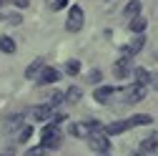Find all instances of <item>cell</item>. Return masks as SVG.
<instances>
[{
	"label": "cell",
	"instance_id": "obj_1",
	"mask_svg": "<svg viewBox=\"0 0 158 156\" xmlns=\"http://www.w3.org/2000/svg\"><path fill=\"white\" fill-rule=\"evenodd\" d=\"M40 136H43V146L45 149H58L63 144V133H60V128H58L55 124H45Z\"/></svg>",
	"mask_w": 158,
	"mask_h": 156
},
{
	"label": "cell",
	"instance_id": "obj_2",
	"mask_svg": "<svg viewBox=\"0 0 158 156\" xmlns=\"http://www.w3.org/2000/svg\"><path fill=\"white\" fill-rule=\"evenodd\" d=\"M85 141H88V146H90L93 151H98V154H108V151H110V141H108V136H106L103 131H93V133H88Z\"/></svg>",
	"mask_w": 158,
	"mask_h": 156
},
{
	"label": "cell",
	"instance_id": "obj_3",
	"mask_svg": "<svg viewBox=\"0 0 158 156\" xmlns=\"http://www.w3.org/2000/svg\"><path fill=\"white\" fill-rule=\"evenodd\" d=\"M65 28H68L70 33H78V30L83 28V8H78V5H73V8H70L68 20H65Z\"/></svg>",
	"mask_w": 158,
	"mask_h": 156
},
{
	"label": "cell",
	"instance_id": "obj_4",
	"mask_svg": "<svg viewBox=\"0 0 158 156\" xmlns=\"http://www.w3.org/2000/svg\"><path fill=\"white\" fill-rule=\"evenodd\" d=\"M143 96H146V86L143 83H133L126 91V103H138V101H143Z\"/></svg>",
	"mask_w": 158,
	"mask_h": 156
},
{
	"label": "cell",
	"instance_id": "obj_5",
	"mask_svg": "<svg viewBox=\"0 0 158 156\" xmlns=\"http://www.w3.org/2000/svg\"><path fill=\"white\" fill-rule=\"evenodd\" d=\"M131 71H133L131 55H123V58H118V61H115V66H113V73H115V78H126Z\"/></svg>",
	"mask_w": 158,
	"mask_h": 156
},
{
	"label": "cell",
	"instance_id": "obj_6",
	"mask_svg": "<svg viewBox=\"0 0 158 156\" xmlns=\"http://www.w3.org/2000/svg\"><path fill=\"white\" fill-rule=\"evenodd\" d=\"M58 78H60V73H58L55 68H50V66H43V71L38 73V83H40V86H48V83H55Z\"/></svg>",
	"mask_w": 158,
	"mask_h": 156
},
{
	"label": "cell",
	"instance_id": "obj_7",
	"mask_svg": "<svg viewBox=\"0 0 158 156\" xmlns=\"http://www.w3.org/2000/svg\"><path fill=\"white\" fill-rule=\"evenodd\" d=\"M30 119L33 121H48L50 116H53V106L50 103H45V106H35V108H30Z\"/></svg>",
	"mask_w": 158,
	"mask_h": 156
},
{
	"label": "cell",
	"instance_id": "obj_8",
	"mask_svg": "<svg viewBox=\"0 0 158 156\" xmlns=\"http://www.w3.org/2000/svg\"><path fill=\"white\" fill-rule=\"evenodd\" d=\"M128 128H131V124H128V119H126V121H115V124L103 126V133H106V136H118V133H123V131H128Z\"/></svg>",
	"mask_w": 158,
	"mask_h": 156
},
{
	"label": "cell",
	"instance_id": "obj_9",
	"mask_svg": "<svg viewBox=\"0 0 158 156\" xmlns=\"http://www.w3.org/2000/svg\"><path fill=\"white\" fill-rule=\"evenodd\" d=\"M113 96V86H101V88H95V93H93V98L98 101V103H103V101H108Z\"/></svg>",
	"mask_w": 158,
	"mask_h": 156
},
{
	"label": "cell",
	"instance_id": "obj_10",
	"mask_svg": "<svg viewBox=\"0 0 158 156\" xmlns=\"http://www.w3.org/2000/svg\"><path fill=\"white\" fill-rule=\"evenodd\" d=\"M128 124H131V128H135V126H148V124H153V119H151L148 113H138V116H131Z\"/></svg>",
	"mask_w": 158,
	"mask_h": 156
},
{
	"label": "cell",
	"instance_id": "obj_11",
	"mask_svg": "<svg viewBox=\"0 0 158 156\" xmlns=\"http://www.w3.org/2000/svg\"><path fill=\"white\" fill-rule=\"evenodd\" d=\"M81 96H83V91L78 88V86H73V88H68V91L63 93V101H65V103H78V101H81Z\"/></svg>",
	"mask_w": 158,
	"mask_h": 156
},
{
	"label": "cell",
	"instance_id": "obj_12",
	"mask_svg": "<svg viewBox=\"0 0 158 156\" xmlns=\"http://www.w3.org/2000/svg\"><path fill=\"white\" fill-rule=\"evenodd\" d=\"M138 13H141V0H131V3L123 8V15L128 18V20H131V18H135Z\"/></svg>",
	"mask_w": 158,
	"mask_h": 156
},
{
	"label": "cell",
	"instance_id": "obj_13",
	"mask_svg": "<svg viewBox=\"0 0 158 156\" xmlns=\"http://www.w3.org/2000/svg\"><path fill=\"white\" fill-rule=\"evenodd\" d=\"M143 43H146V41H143L141 35H138V38H135V41H133L131 46H123V55H133V53H138V50L143 48Z\"/></svg>",
	"mask_w": 158,
	"mask_h": 156
},
{
	"label": "cell",
	"instance_id": "obj_14",
	"mask_svg": "<svg viewBox=\"0 0 158 156\" xmlns=\"http://www.w3.org/2000/svg\"><path fill=\"white\" fill-rule=\"evenodd\" d=\"M43 66H45V61H43V58H38V61H33V63L28 66V71H25V76H28V78H35L38 73L43 71Z\"/></svg>",
	"mask_w": 158,
	"mask_h": 156
},
{
	"label": "cell",
	"instance_id": "obj_15",
	"mask_svg": "<svg viewBox=\"0 0 158 156\" xmlns=\"http://www.w3.org/2000/svg\"><path fill=\"white\" fill-rule=\"evenodd\" d=\"M15 41H13V38H8V35H0V50H3V53H15Z\"/></svg>",
	"mask_w": 158,
	"mask_h": 156
},
{
	"label": "cell",
	"instance_id": "obj_16",
	"mask_svg": "<svg viewBox=\"0 0 158 156\" xmlns=\"http://www.w3.org/2000/svg\"><path fill=\"white\" fill-rule=\"evenodd\" d=\"M128 28L133 30V33H143L146 30V20L141 15H135V18H131V23H128Z\"/></svg>",
	"mask_w": 158,
	"mask_h": 156
},
{
	"label": "cell",
	"instance_id": "obj_17",
	"mask_svg": "<svg viewBox=\"0 0 158 156\" xmlns=\"http://www.w3.org/2000/svg\"><path fill=\"white\" fill-rule=\"evenodd\" d=\"M135 83L148 86V83H151V73H148L146 68H135Z\"/></svg>",
	"mask_w": 158,
	"mask_h": 156
},
{
	"label": "cell",
	"instance_id": "obj_18",
	"mask_svg": "<svg viewBox=\"0 0 158 156\" xmlns=\"http://www.w3.org/2000/svg\"><path fill=\"white\" fill-rule=\"evenodd\" d=\"M20 124H23V113H15V116H10V119L5 121V128H8V131H15Z\"/></svg>",
	"mask_w": 158,
	"mask_h": 156
},
{
	"label": "cell",
	"instance_id": "obj_19",
	"mask_svg": "<svg viewBox=\"0 0 158 156\" xmlns=\"http://www.w3.org/2000/svg\"><path fill=\"white\" fill-rule=\"evenodd\" d=\"M65 73L68 76H78L81 73V61H68L65 63Z\"/></svg>",
	"mask_w": 158,
	"mask_h": 156
},
{
	"label": "cell",
	"instance_id": "obj_20",
	"mask_svg": "<svg viewBox=\"0 0 158 156\" xmlns=\"http://www.w3.org/2000/svg\"><path fill=\"white\" fill-rule=\"evenodd\" d=\"M30 136H33V126H30V124H25L18 139H20V144H25V141H30Z\"/></svg>",
	"mask_w": 158,
	"mask_h": 156
},
{
	"label": "cell",
	"instance_id": "obj_21",
	"mask_svg": "<svg viewBox=\"0 0 158 156\" xmlns=\"http://www.w3.org/2000/svg\"><path fill=\"white\" fill-rule=\"evenodd\" d=\"M25 156H48V149L45 146H33L25 151Z\"/></svg>",
	"mask_w": 158,
	"mask_h": 156
},
{
	"label": "cell",
	"instance_id": "obj_22",
	"mask_svg": "<svg viewBox=\"0 0 158 156\" xmlns=\"http://www.w3.org/2000/svg\"><path fill=\"white\" fill-rule=\"evenodd\" d=\"M60 101H63V93H58V91H55V93H50V106H53V108L60 103Z\"/></svg>",
	"mask_w": 158,
	"mask_h": 156
},
{
	"label": "cell",
	"instance_id": "obj_23",
	"mask_svg": "<svg viewBox=\"0 0 158 156\" xmlns=\"http://www.w3.org/2000/svg\"><path fill=\"white\" fill-rule=\"evenodd\" d=\"M65 5H68V0H53V5H50V8H53V10H63Z\"/></svg>",
	"mask_w": 158,
	"mask_h": 156
},
{
	"label": "cell",
	"instance_id": "obj_24",
	"mask_svg": "<svg viewBox=\"0 0 158 156\" xmlns=\"http://www.w3.org/2000/svg\"><path fill=\"white\" fill-rule=\"evenodd\" d=\"M88 81H90V83H98V81H101V71H90Z\"/></svg>",
	"mask_w": 158,
	"mask_h": 156
},
{
	"label": "cell",
	"instance_id": "obj_25",
	"mask_svg": "<svg viewBox=\"0 0 158 156\" xmlns=\"http://www.w3.org/2000/svg\"><path fill=\"white\" fill-rule=\"evenodd\" d=\"M13 5H15V8H20V10H25L30 3H28V0H13Z\"/></svg>",
	"mask_w": 158,
	"mask_h": 156
},
{
	"label": "cell",
	"instance_id": "obj_26",
	"mask_svg": "<svg viewBox=\"0 0 158 156\" xmlns=\"http://www.w3.org/2000/svg\"><path fill=\"white\" fill-rule=\"evenodd\" d=\"M8 20H10V25H20V23H23V20H20V15H10Z\"/></svg>",
	"mask_w": 158,
	"mask_h": 156
},
{
	"label": "cell",
	"instance_id": "obj_27",
	"mask_svg": "<svg viewBox=\"0 0 158 156\" xmlns=\"http://www.w3.org/2000/svg\"><path fill=\"white\" fill-rule=\"evenodd\" d=\"M3 5H8V0H0V8H3Z\"/></svg>",
	"mask_w": 158,
	"mask_h": 156
},
{
	"label": "cell",
	"instance_id": "obj_28",
	"mask_svg": "<svg viewBox=\"0 0 158 156\" xmlns=\"http://www.w3.org/2000/svg\"><path fill=\"white\" fill-rule=\"evenodd\" d=\"M101 156H108V154H101Z\"/></svg>",
	"mask_w": 158,
	"mask_h": 156
}]
</instances>
